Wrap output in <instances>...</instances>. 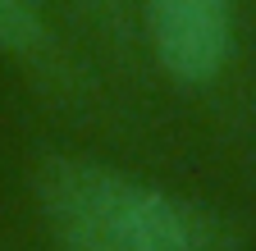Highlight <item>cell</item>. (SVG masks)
<instances>
[{
    "mask_svg": "<svg viewBox=\"0 0 256 251\" xmlns=\"http://www.w3.org/2000/svg\"><path fill=\"white\" fill-rule=\"evenodd\" d=\"M32 201L55 251H234L224 219L96 155L50 151L32 169Z\"/></svg>",
    "mask_w": 256,
    "mask_h": 251,
    "instance_id": "1",
    "label": "cell"
},
{
    "mask_svg": "<svg viewBox=\"0 0 256 251\" xmlns=\"http://www.w3.org/2000/svg\"><path fill=\"white\" fill-rule=\"evenodd\" d=\"M156 69L178 87H210L234 59V0H142Z\"/></svg>",
    "mask_w": 256,
    "mask_h": 251,
    "instance_id": "2",
    "label": "cell"
},
{
    "mask_svg": "<svg viewBox=\"0 0 256 251\" xmlns=\"http://www.w3.org/2000/svg\"><path fill=\"white\" fill-rule=\"evenodd\" d=\"M46 37L42 0H0V55L32 59L46 50Z\"/></svg>",
    "mask_w": 256,
    "mask_h": 251,
    "instance_id": "3",
    "label": "cell"
}]
</instances>
